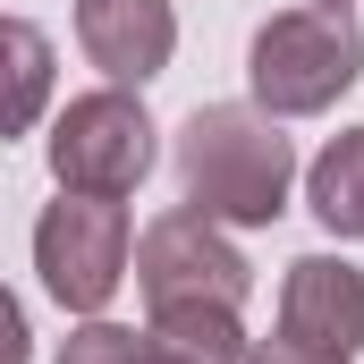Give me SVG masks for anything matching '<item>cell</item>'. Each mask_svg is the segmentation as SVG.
Wrapping results in <instances>:
<instances>
[{
  "instance_id": "cell-1",
  "label": "cell",
  "mask_w": 364,
  "mask_h": 364,
  "mask_svg": "<svg viewBox=\"0 0 364 364\" xmlns=\"http://www.w3.org/2000/svg\"><path fill=\"white\" fill-rule=\"evenodd\" d=\"M178 186L220 229H272L296 186V153H288L279 119L246 110V102H203L178 127Z\"/></svg>"
},
{
  "instance_id": "cell-2",
  "label": "cell",
  "mask_w": 364,
  "mask_h": 364,
  "mask_svg": "<svg viewBox=\"0 0 364 364\" xmlns=\"http://www.w3.org/2000/svg\"><path fill=\"white\" fill-rule=\"evenodd\" d=\"M356 77H364V26L356 9H322V0L263 17V34L246 51V85H255L263 119H314Z\"/></svg>"
},
{
  "instance_id": "cell-3",
  "label": "cell",
  "mask_w": 364,
  "mask_h": 364,
  "mask_svg": "<svg viewBox=\"0 0 364 364\" xmlns=\"http://www.w3.org/2000/svg\"><path fill=\"white\" fill-rule=\"evenodd\" d=\"M127 255H136V220H127L119 195H60L34 220V272L51 288V305L77 314V322L119 296Z\"/></svg>"
},
{
  "instance_id": "cell-4",
  "label": "cell",
  "mask_w": 364,
  "mask_h": 364,
  "mask_svg": "<svg viewBox=\"0 0 364 364\" xmlns=\"http://www.w3.org/2000/svg\"><path fill=\"white\" fill-rule=\"evenodd\" d=\"M51 178L60 195H136L153 178V119L127 85L77 93L60 119H51Z\"/></svg>"
},
{
  "instance_id": "cell-5",
  "label": "cell",
  "mask_w": 364,
  "mask_h": 364,
  "mask_svg": "<svg viewBox=\"0 0 364 364\" xmlns=\"http://www.w3.org/2000/svg\"><path fill=\"white\" fill-rule=\"evenodd\" d=\"M136 288H144V305L161 314V305H246V288H255V272H246V255L220 237V220H203L195 203H178V212H161L144 237H136Z\"/></svg>"
},
{
  "instance_id": "cell-6",
  "label": "cell",
  "mask_w": 364,
  "mask_h": 364,
  "mask_svg": "<svg viewBox=\"0 0 364 364\" xmlns=\"http://www.w3.org/2000/svg\"><path fill=\"white\" fill-rule=\"evenodd\" d=\"M279 339L322 348V356H356L364 348V263L296 255L288 279H279Z\"/></svg>"
},
{
  "instance_id": "cell-7",
  "label": "cell",
  "mask_w": 364,
  "mask_h": 364,
  "mask_svg": "<svg viewBox=\"0 0 364 364\" xmlns=\"http://www.w3.org/2000/svg\"><path fill=\"white\" fill-rule=\"evenodd\" d=\"M77 51L110 85H153L178 51V9L170 0H77Z\"/></svg>"
},
{
  "instance_id": "cell-8",
  "label": "cell",
  "mask_w": 364,
  "mask_h": 364,
  "mask_svg": "<svg viewBox=\"0 0 364 364\" xmlns=\"http://www.w3.org/2000/svg\"><path fill=\"white\" fill-rule=\"evenodd\" d=\"M60 93V51L34 17H0V144L34 136V119Z\"/></svg>"
},
{
  "instance_id": "cell-9",
  "label": "cell",
  "mask_w": 364,
  "mask_h": 364,
  "mask_svg": "<svg viewBox=\"0 0 364 364\" xmlns=\"http://www.w3.org/2000/svg\"><path fill=\"white\" fill-rule=\"evenodd\" d=\"M144 339L153 348H170L178 364H246V322H237V305H161L153 322H144Z\"/></svg>"
},
{
  "instance_id": "cell-10",
  "label": "cell",
  "mask_w": 364,
  "mask_h": 364,
  "mask_svg": "<svg viewBox=\"0 0 364 364\" xmlns=\"http://www.w3.org/2000/svg\"><path fill=\"white\" fill-rule=\"evenodd\" d=\"M305 203L331 237H364V127H339L305 170Z\"/></svg>"
},
{
  "instance_id": "cell-11",
  "label": "cell",
  "mask_w": 364,
  "mask_h": 364,
  "mask_svg": "<svg viewBox=\"0 0 364 364\" xmlns=\"http://www.w3.org/2000/svg\"><path fill=\"white\" fill-rule=\"evenodd\" d=\"M127 348H136V331H127V322H102V314H85V322L60 339V364H127Z\"/></svg>"
},
{
  "instance_id": "cell-12",
  "label": "cell",
  "mask_w": 364,
  "mask_h": 364,
  "mask_svg": "<svg viewBox=\"0 0 364 364\" xmlns=\"http://www.w3.org/2000/svg\"><path fill=\"white\" fill-rule=\"evenodd\" d=\"M0 364H34V331H26V305L0 288Z\"/></svg>"
},
{
  "instance_id": "cell-13",
  "label": "cell",
  "mask_w": 364,
  "mask_h": 364,
  "mask_svg": "<svg viewBox=\"0 0 364 364\" xmlns=\"http://www.w3.org/2000/svg\"><path fill=\"white\" fill-rule=\"evenodd\" d=\"M246 364H356V356H322V348H296V339H255Z\"/></svg>"
},
{
  "instance_id": "cell-14",
  "label": "cell",
  "mask_w": 364,
  "mask_h": 364,
  "mask_svg": "<svg viewBox=\"0 0 364 364\" xmlns=\"http://www.w3.org/2000/svg\"><path fill=\"white\" fill-rule=\"evenodd\" d=\"M127 364H178V356H170V348H153V339H136V348H127Z\"/></svg>"
},
{
  "instance_id": "cell-15",
  "label": "cell",
  "mask_w": 364,
  "mask_h": 364,
  "mask_svg": "<svg viewBox=\"0 0 364 364\" xmlns=\"http://www.w3.org/2000/svg\"><path fill=\"white\" fill-rule=\"evenodd\" d=\"M322 9H356V0H322Z\"/></svg>"
}]
</instances>
